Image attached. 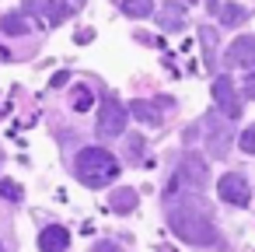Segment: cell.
<instances>
[{"label": "cell", "instance_id": "obj_14", "mask_svg": "<svg viewBox=\"0 0 255 252\" xmlns=\"http://www.w3.org/2000/svg\"><path fill=\"white\" fill-rule=\"evenodd\" d=\"M0 28H4V35H25L32 25H28L25 14H4L0 18Z\"/></svg>", "mask_w": 255, "mask_h": 252}, {"label": "cell", "instance_id": "obj_9", "mask_svg": "<svg viewBox=\"0 0 255 252\" xmlns=\"http://www.w3.org/2000/svg\"><path fill=\"white\" fill-rule=\"evenodd\" d=\"M154 21H157L161 32H182L185 28V7L178 4V0H168V4L154 14Z\"/></svg>", "mask_w": 255, "mask_h": 252}, {"label": "cell", "instance_id": "obj_1", "mask_svg": "<svg viewBox=\"0 0 255 252\" xmlns=\"http://www.w3.org/2000/svg\"><path fill=\"white\" fill-rule=\"evenodd\" d=\"M164 214H168V228L182 242H189V245H220V231L213 224V214L203 200H196V193H178V200L168 196Z\"/></svg>", "mask_w": 255, "mask_h": 252}, {"label": "cell", "instance_id": "obj_7", "mask_svg": "<svg viewBox=\"0 0 255 252\" xmlns=\"http://www.w3.org/2000/svg\"><path fill=\"white\" fill-rule=\"evenodd\" d=\"M217 193H220L224 203H234V207H248V203H252V189H248L245 175H238V172H227V175L217 182Z\"/></svg>", "mask_w": 255, "mask_h": 252}, {"label": "cell", "instance_id": "obj_5", "mask_svg": "<svg viewBox=\"0 0 255 252\" xmlns=\"http://www.w3.org/2000/svg\"><path fill=\"white\" fill-rule=\"evenodd\" d=\"M126 116H129V109H126L119 98H102V105H98V137H102V140L123 137Z\"/></svg>", "mask_w": 255, "mask_h": 252}, {"label": "cell", "instance_id": "obj_13", "mask_svg": "<svg viewBox=\"0 0 255 252\" xmlns=\"http://www.w3.org/2000/svg\"><path fill=\"white\" fill-rule=\"evenodd\" d=\"M217 14H220V21H224L227 28H234V25H245V21H248V11H245L241 4H220V7H217Z\"/></svg>", "mask_w": 255, "mask_h": 252}, {"label": "cell", "instance_id": "obj_10", "mask_svg": "<svg viewBox=\"0 0 255 252\" xmlns=\"http://www.w3.org/2000/svg\"><path fill=\"white\" fill-rule=\"evenodd\" d=\"M70 245V231L63 224H49L39 231V252H67Z\"/></svg>", "mask_w": 255, "mask_h": 252}, {"label": "cell", "instance_id": "obj_21", "mask_svg": "<svg viewBox=\"0 0 255 252\" xmlns=\"http://www.w3.org/2000/svg\"><path fill=\"white\" fill-rule=\"evenodd\" d=\"M91 252H123V249H119L112 238H102V242H95V245H91Z\"/></svg>", "mask_w": 255, "mask_h": 252}, {"label": "cell", "instance_id": "obj_20", "mask_svg": "<svg viewBox=\"0 0 255 252\" xmlns=\"http://www.w3.org/2000/svg\"><path fill=\"white\" fill-rule=\"evenodd\" d=\"M0 196H4V200H21V186H14L11 179H4V182H0Z\"/></svg>", "mask_w": 255, "mask_h": 252}, {"label": "cell", "instance_id": "obj_19", "mask_svg": "<svg viewBox=\"0 0 255 252\" xmlns=\"http://www.w3.org/2000/svg\"><path fill=\"white\" fill-rule=\"evenodd\" d=\"M238 147H241L245 154H255V126H248V130L238 137Z\"/></svg>", "mask_w": 255, "mask_h": 252}, {"label": "cell", "instance_id": "obj_25", "mask_svg": "<svg viewBox=\"0 0 255 252\" xmlns=\"http://www.w3.org/2000/svg\"><path fill=\"white\" fill-rule=\"evenodd\" d=\"M0 252H7V245H4V242H0Z\"/></svg>", "mask_w": 255, "mask_h": 252}, {"label": "cell", "instance_id": "obj_17", "mask_svg": "<svg viewBox=\"0 0 255 252\" xmlns=\"http://www.w3.org/2000/svg\"><path fill=\"white\" fill-rule=\"evenodd\" d=\"M70 105H74L77 112H88V109L95 105V95H91V88H84V84H81V88H74V91H70Z\"/></svg>", "mask_w": 255, "mask_h": 252}, {"label": "cell", "instance_id": "obj_6", "mask_svg": "<svg viewBox=\"0 0 255 252\" xmlns=\"http://www.w3.org/2000/svg\"><path fill=\"white\" fill-rule=\"evenodd\" d=\"M213 98H217V109H220L224 119H238L241 109H245V102L238 98V91H234V84H231L227 74H220V77L213 81Z\"/></svg>", "mask_w": 255, "mask_h": 252}, {"label": "cell", "instance_id": "obj_18", "mask_svg": "<svg viewBox=\"0 0 255 252\" xmlns=\"http://www.w3.org/2000/svg\"><path fill=\"white\" fill-rule=\"evenodd\" d=\"M56 0H25V14H49Z\"/></svg>", "mask_w": 255, "mask_h": 252}, {"label": "cell", "instance_id": "obj_26", "mask_svg": "<svg viewBox=\"0 0 255 252\" xmlns=\"http://www.w3.org/2000/svg\"><path fill=\"white\" fill-rule=\"evenodd\" d=\"M0 165H4V154H0Z\"/></svg>", "mask_w": 255, "mask_h": 252}, {"label": "cell", "instance_id": "obj_24", "mask_svg": "<svg viewBox=\"0 0 255 252\" xmlns=\"http://www.w3.org/2000/svg\"><path fill=\"white\" fill-rule=\"evenodd\" d=\"M67 4H74V7H77V4H81V0H67Z\"/></svg>", "mask_w": 255, "mask_h": 252}, {"label": "cell", "instance_id": "obj_23", "mask_svg": "<svg viewBox=\"0 0 255 252\" xmlns=\"http://www.w3.org/2000/svg\"><path fill=\"white\" fill-rule=\"evenodd\" d=\"M206 7H210V11L217 14V7H220V0H206Z\"/></svg>", "mask_w": 255, "mask_h": 252}, {"label": "cell", "instance_id": "obj_16", "mask_svg": "<svg viewBox=\"0 0 255 252\" xmlns=\"http://www.w3.org/2000/svg\"><path fill=\"white\" fill-rule=\"evenodd\" d=\"M199 46H203V56H206V63H213V53H217V28H210V25H199Z\"/></svg>", "mask_w": 255, "mask_h": 252}, {"label": "cell", "instance_id": "obj_22", "mask_svg": "<svg viewBox=\"0 0 255 252\" xmlns=\"http://www.w3.org/2000/svg\"><path fill=\"white\" fill-rule=\"evenodd\" d=\"M245 98H255V74H248L245 81Z\"/></svg>", "mask_w": 255, "mask_h": 252}, {"label": "cell", "instance_id": "obj_11", "mask_svg": "<svg viewBox=\"0 0 255 252\" xmlns=\"http://www.w3.org/2000/svg\"><path fill=\"white\" fill-rule=\"evenodd\" d=\"M129 112L143 123V126H161V105H154V102H143V98H136L133 105H129Z\"/></svg>", "mask_w": 255, "mask_h": 252}, {"label": "cell", "instance_id": "obj_15", "mask_svg": "<svg viewBox=\"0 0 255 252\" xmlns=\"http://www.w3.org/2000/svg\"><path fill=\"white\" fill-rule=\"evenodd\" d=\"M123 14L126 18H150L154 4H150V0H123Z\"/></svg>", "mask_w": 255, "mask_h": 252}, {"label": "cell", "instance_id": "obj_12", "mask_svg": "<svg viewBox=\"0 0 255 252\" xmlns=\"http://www.w3.org/2000/svg\"><path fill=\"white\" fill-rule=\"evenodd\" d=\"M112 210L116 214H133L136 210V203H140V196H136V189H129V186H123V189H116L112 193Z\"/></svg>", "mask_w": 255, "mask_h": 252}, {"label": "cell", "instance_id": "obj_4", "mask_svg": "<svg viewBox=\"0 0 255 252\" xmlns=\"http://www.w3.org/2000/svg\"><path fill=\"white\" fill-rule=\"evenodd\" d=\"M203 144H206L210 158H227V151L234 144V130L224 123V116L206 112V119H203Z\"/></svg>", "mask_w": 255, "mask_h": 252}, {"label": "cell", "instance_id": "obj_3", "mask_svg": "<svg viewBox=\"0 0 255 252\" xmlns=\"http://www.w3.org/2000/svg\"><path fill=\"white\" fill-rule=\"evenodd\" d=\"M210 182V165L199 158V154H185L175 172H171V186H168V196L171 193H203Z\"/></svg>", "mask_w": 255, "mask_h": 252}, {"label": "cell", "instance_id": "obj_2", "mask_svg": "<svg viewBox=\"0 0 255 252\" xmlns=\"http://www.w3.org/2000/svg\"><path fill=\"white\" fill-rule=\"evenodd\" d=\"M123 172L119 158L105 147H81L77 151V179L88 186V189H102L109 182H116Z\"/></svg>", "mask_w": 255, "mask_h": 252}, {"label": "cell", "instance_id": "obj_8", "mask_svg": "<svg viewBox=\"0 0 255 252\" xmlns=\"http://www.w3.org/2000/svg\"><path fill=\"white\" fill-rule=\"evenodd\" d=\"M224 67L227 70H252L255 67V35H241L231 42L227 56H224Z\"/></svg>", "mask_w": 255, "mask_h": 252}]
</instances>
